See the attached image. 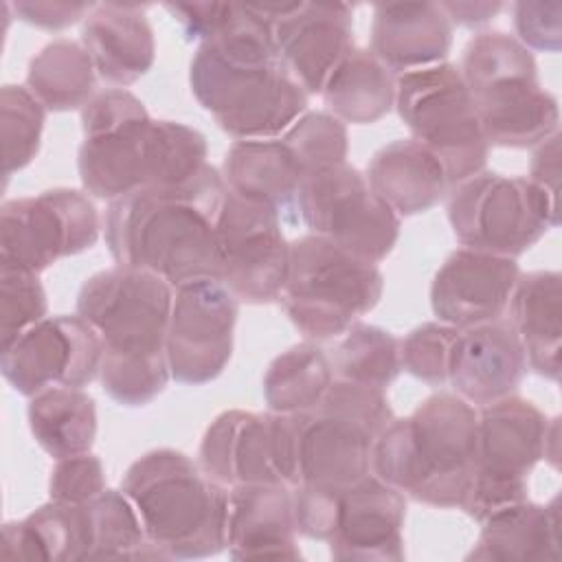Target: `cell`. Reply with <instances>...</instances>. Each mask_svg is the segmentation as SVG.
I'll return each instance as SVG.
<instances>
[{"instance_id": "1", "label": "cell", "mask_w": 562, "mask_h": 562, "mask_svg": "<svg viewBox=\"0 0 562 562\" xmlns=\"http://www.w3.org/2000/svg\"><path fill=\"white\" fill-rule=\"evenodd\" d=\"M189 83L198 103L237 140L279 138L307 110V92L279 57L272 22L237 4L228 22L200 42Z\"/></svg>"}, {"instance_id": "2", "label": "cell", "mask_w": 562, "mask_h": 562, "mask_svg": "<svg viewBox=\"0 0 562 562\" xmlns=\"http://www.w3.org/2000/svg\"><path fill=\"white\" fill-rule=\"evenodd\" d=\"M224 198L222 173L206 165L187 182L145 187L112 200L103 222L112 259L154 272L171 288L215 279Z\"/></svg>"}, {"instance_id": "3", "label": "cell", "mask_w": 562, "mask_h": 562, "mask_svg": "<svg viewBox=\"0 0 562 562\" xmlns=\"http://www.w3.org/2000/svg\"><path fill=\"white\" fill-rule=\"evenodd\" d=\"M77 154L81 184L101 200L136 189L180 184L206 162V138L178 121H156L125 88H105L81 108Z\"/></svg>"}, {"instance_id": "4", "label": "cell", "mask_w": 562, "mask_h": 562, "mask_svg": "<svg viewBox=\"0 0 562 562\" xmlns=\"http://www.w3.org/2000/svg\"><path fill=\"white\" fill-rule=\"evenodd\" d=\"M173 288L154 272L114 266L83 281L77 314L103 345L101 389L123 406H145L167 386L171 373L165 338Z\"/></svg>"}, {"instance_id": "5", "label": "cell", "mask_w": 562, "mask_h": 562, "mask_svg": "<svg viewBox=\"0 0 562 562\" xmlns=\"http://www.w3.org/2000/svg\"><path fill=\"white\" fill-rule=\"evenodd\" d=\"M386 391L336 380L305 411H270L274 461L285 485L347 490L371 474V454L393 422Z\"/></svg>"}, {"instance_id": "6", "label": "cell", "mask_w": 562, "mask_h": 562, "mask_svg": "<svg viewBox=\"0 0 562 562\" xmlns=\"http://www.w3.org/2000/svg\"><path fill=\"white\" fill-rule=\"evenodd\" d=\"M476 446L479 411L457 393L439 391L408 417H393L373 446L371 472L415 503L461 509Z\"/></svg>"}, {"instance_id": "7", "label": "cell", "mask_w": 562, "mask_h": 562, "mask_svg": "<svg viewBox=\"0 0 562 562\" xmlns=\"http://www.w3.org/2000/svg\"><path fill=\"white\" fill-rule=\"evenodd\" d=\"M121 492L165 560L209 558L226 549L228 487L184 452H145L123 474Z\"/></svg>"}, {"instance_id": "8", "label": "cell", "mask_w": 562, "mask_h": 562, "mask_svg": "<svg viewBox=\"0 0 562 562\" xmlns=\"http://www.w3.org/2000/svg\"><path fill=\"white\" fill-rule=\"evenodd\" d=\"M459 70L487 145L525 149L558 132V99L540 86L533 53L514 35L503 31L474 35Z\"/></svg>"}, {"instance_id": "9", "label": "cell", "mask_w": 562, "mask_h": 562, "mask_svg": "<svg viewBox=\"0 0 562 562\" xmlns=\"http://www.w3.org/2000/svg\"><path fill=\"white\" fill-rule=\"evenodd\" d=\"M382 290L378 263L312 233L290 241L279 301L303 336L327 340L345 334L380 303Z\"/></svg>"}, {"instance_id": "10", "label": "cell", "mask_w": 562, "mask_h": 562, "mask_svg": "<svg viewBox=\"0 0 562 562\" xmlns=\"http://www.w3.org/2000/svg\"><path fill=\"white\" fill-rule=\"evenodd\" d=\"M446 211L463 248L512 259L560 224V204L529 178L496 171H481L454 184Z\"/></svg>"}, {"instance_id": "11", "label": "cell", "mask_w": 562, "mask_h": 562, "mask_svg": "<svg viewBox=\"0 0 562 562\" xmlns=\"http://www.w3.org/2000/svg\"><path fill=\"white\" fill-rule=\"evenodd\" d=\"M395 108L413 138L446 167L450 187L481 173L490 145L472 94L454 64H437L395 77Z\"/></svg>"}, {"instance_id": "12", "label": "cell", "mask_w": 562, "mask_h": 562, "mask_svg": "<svg viewBox=\"0 0 562 562\" xmlns=\"http://www.w3.org/2000/svg\"><path fill=\"white\" fill-rule=\"evenodd\" d=\"M547 426L544 413L514 393L481 406L476 468L461 505L470 518L483 522L529 498V474L544 457Z\"/></svg>"}, {"instance_id": "13", "label": "cell", "mask_w": 562, "mask_h": 562, "mask_svg": "<svg viewBox=\"0 0 562 562\" xmlns=\"http://www.w3.org/2000/svg\"><path fill=\"white\" fill-rule=\"evenodd\" d=\"M99 213L77 189H48L40 195L4 200L0 206V270L40 274L64 257L92 248Z\"/></svg>"}, {"instance_id": "14", "label": "cell", "mask_w": 562, "mask_h": 562, "mask_svg": "<svg viewBox=\"0 0 562 562\" xmlns=\"http://www.w3.org/2000/svg\"><path fill=\"white\" fill-rule=\"evenodd\" d=\"M296 213L312 235L373 263L386 259L400 237V215L349 162L307 176Z\"/></svg>"}, {"instance_id": "15", "label": "cell", "mask_w": 562, "mask_h": 562, "mask_svg": "<svg viewBox=\"0 0 562 562\" xmlns=\"http://www.w3.org/2000/svg\"><path fill=\"white\" fill-rule=\"evenodd\" d=\"M288 261L290 244L281 228V215L226 189L217 217L215 281L226 285L237 301L272 303L281 296Z\"/></svg>"}, {"instance_id": "16", "label": "cell", "mask_w": 562, "mask_h": 562, "mask_svg": "<svg viewBox=\"0 0 562 562\" xmlns=\"http://www.w3.org/2000/svg\"><path fill=\"white\" fill-rule=\"evenodd\" d=\"M237 299L215 279H195L173 292L165 353L171 380L200 386L215 380L233 353Z\"/></svg>"}, {"instance_id": "17", "label": "cell", "mask_w": 562, "mask_h": 562, "mask_svg": "<svg viewBox=\"0 0 562 562\" xmlns=\"http://www.w3.org/2000/svg\"><path fill=\"white\" fill-rule=\"evenodd\" d=\"M99 334L79 314L44 318L2 347L0 369L20 395L33 397L50 386H88L101 369Z\"/></svg>"}, {"instance_id": "18", "label": "cell", "mask_w": 562, "mask_h": 562, "mask_svg": "<svg viewBox=\"0 0 562 562\" xmlns=\"http://www.w3.org/2000/svg\"><path fill=\"white\" fill-rule=\"evenodd\" d=\"M281 61L307 94H321L334 68L356 48L353 11L345 2H261Z\"/></svg>"}, {"instance_id": "19", "label": "cell", "mask_w": 562, "mask_h": 562, "mask_svg": "<svg viewBox=\"0 0 562 562\" xmlns=\"http://www.w3.org/2000/svg\"><path fill=\"white\" fill-rule=\"evenodd\" d=\"M520 268L512 257L459 248L430 283V307L437 321L457 329L490 323L509 305Z\"/></svg>"}, {"instance_id": "20", "label": "cell", "mask_w": 562, "mask_h": 562, "mask_svg": "<svg viewBox=\"0 0 562 562\" xmlns=\"http://www.w3.org/2000/svg\"><path fill=\"white\" fill-rule=\"evenodd\" d=\"M406 496L373 472L340 492L329 553L340 562H402Z\"/></svg>"}, {"instance_id": "21", "label": "cell", "mask_w": 562, "mask_h": 562, "mask_svg": "<svg viewBox=\"0 0 562 562\" xmlns=\"http://www.w3.org/2000/svg\"><path fill=\"white\" fill-rule=\"evenodd\" d=\"M527 371L525 349L509 321L496 318L459 329L448 362V382L472 406L512 395Z\"/></svg>"}, {"instance_id": "22", "label": "cell", "mask_w": 562, "mask_h": 562, "mask_svg": "<svg viewBox=\"0 0 562 562\" xmlns=\"http://www.w3.org/2000/svg\"><path fill=\"white\" fill-rule=\"evenodd\" d=\"M296 533L290 485L228 487L226 549L233 560H299Z\"/></svg>"}, {"instance_id": "23", "label": "cell", "mask_w": 562, "mask_h": 562, "mask_svg": "<svg viewBox=\"0 0 562 562\" xmlns=\"http://www.w3.org/2000/svg\"><path fill=\"white\" fill-rule=\"evenodd\" d=\"M198 463L224 487L252 483H283L274 461L270 413L224 411L206 428Z\"/></svg>"}, {"instance_id": "24", "label": "cell", "mask_w": 562, "mask_h": 562, "mask_svg": "<svg viewBox=\"0 0 562 562\" xmlns=\"http://www.w3.org/2000/svg\"><path fill=\"white\" fill-rule=\"evenodd\" d=\"M452 46V22L439 2H380L373 7L371 53L391 72L443 64Z\"/></svg>"}, {"instance_id": "25", "label": "cell", "mask_w": 562, "mask_h": 562, "mask_svg": "<svg viewBox=\"0 0 562 562\" xmlns=\"http://www.w3.org/2000/svg\"><path fill=\"white\" fill-rule=\"evenodd\" d=\"M81 44L97 77L125 88L149 72L156 57L154 31L140 4L101 2L83 20Z\"/></svg>"}, {"instance_id": "26", "label": "cell", "mask_w": 562, "mask_h": 562, "mask_svg": "<svg viewBox=\"0 0 562 562\" xmlns=\"http://www.w3.org/2000/svg\"><path fill=\"white\" fill-rule=\"evenodd\" d=\"M222 178L231 193L270 206L281 215L296 211V198L307 176L279 136L233 143L224 156Z\"/></svg>"}, {"instance_id": "27", "label": "cell", "mask_w": 562, "mask_h": 562, "mask_svg": "<svg viewBox=\"0 0 562 562\" xmlns=\"http://www.w3.org/2000/svg\"><path fill=\"white\" fill-rule=\"evenodd\" d=\"M364 178L400 217L430 211L450 187L443 162L415 138H400L378 149Z\"/></svg>"}, {"instance_id": "28", "label": "cell", "mask_w": 562, "mask_h": 562, "mask_svg": "<svg viewBox=\"0 0 562 562\" xmlns=\"http://www.w3.org/2000/svg\"><path fill=\"white\" fill-rule=\"evenodd\" d=\"M465 560L560 562L558 496L547 505L527 498L487 516Z\"/></svg>"}, {"instance_id": "29", "label": "cell", "mask_w": 562, "mask_h": 562, "mask_svg": "<svg viewBox=\"0 0 562 562\" xmlns=\"http://www.w3.org/2000/svg\"><path fill=\"white\" fill-rule=\"evenodd\" d=\"M512 327L525 349L527 367L540 378L560 380L562 349V277L555 270L520 274L512 299Z\"/></svg>"}, {"instance_id": "30", "label": "cell", "mask_w": 562, "mask_h": 562, "mask_svg": "<svg viewBox=\"0 0 562 562\" xmlns=\"http://www.w3.org/2000/svg\"><path fill=\"white\" fill-rule=\"evenodd\" d=\"M2 558L81 562L90 553L88 503L48 501L22 520L2 527Z\"/></svg>"}, {"instance_id": "31", "label": "cell", "mask_w": 562, "mask_h": 562, "mask_svg": "<svg viewBox=\"0 0 562 562\" xmlns=\"http://www.w3.org/2000/svg\"><path fill=\"white\" fill-rule=\"evenodd\" d=\"M321 94L327 112L340 123L369 125L395 108V77L371 48H353L334 68Z\"/></svg>"}, {"instance_id": "32", "label": "cell", "mask_w": 562, "mask_h": 562, "mask_svg": "<svg viewBox=\"0 0 562 562\" xmlns=\"http://www.w3.org/2000/svg\"><path fill=\"white\" fill-rule=\"evenodd\" d=\"M37 446L57 459L90 452L97 437L94 400L81 389L50 386L35 393L26 408Z\"/></svg>"}, {"instance_id": "33", "label": "cell", "mask_w": 562, "mask_h": 562, "mask_svg": "<svg viewBox=\"0 0 562 562\" xmlns=\"http://www.w3.org/2000/svg\"><path fill=\"white\" fill-rule=\"evenodd\" d=\"M97 70L81 42L59 37L46 44L26 70V88L53 112L83 108L94 97Z\"/></svg>"}, {"instance_id": "34", "label": "cell", "mask_w": 562, "mask_h": 562, "mask_svg": "<svg viewBox=\"0 0 562 562\" xmlns=\"http://www.w3.org/2000/svg\"><path fill=\"white\" fill-rule=\"evenodd\" d=\"M334 382L329 356L316 342H299L279 353L263 375V400L272 413L292 415L314 408Z\"/></svg>"}, {"instance_id": "35", "label": "cell", "mask_w": 562, "mask_h": 562, "mask_svg": "<svg viewBox=\"0 0 562 562\" xmlns=\"http://www.w3.org/2000/svg\"><path fill=\"white\" fill-rule=\"evenodd\" d=\"M90 553L88 560H165L147 538L143 522L119 490H105L88 503Z\"/></svg>"}, {"instance_id": "36", "label": "cell", "mask_w": 562, "mask_h": 562, "mask_svg": "<svg viewBox=\"0 0 562 562\" xmlns=\"http://www.w3.org/2000/svg\"><path fill=\"white\" fill-rule=\"evenodd\" d=\"M329 360L336 380L380 391H386L402 371L400 340L391 331L367 323H353Z\"/></svg>"}, {"instance_id": "37", "label": "cell", "mask_w": 562, "mask_h": 562, "mask_svg": "<svg viewBox=\"0 0 562 562\" xmlns=\"http://www.w3.org/2000/svg\"><path fill=\"white\" fill-rule=\"evenodd\" d=\"M46 108L26 86L7 83L0 90V134L4 178L24 169L40 151Z\"/></svg>"}, {"instance_id": "38", "label": "cell", "mask_w": 562, "mask_h": 562, "mask_svg": "<svg viewBox=\"0 0 562 562\" xmlns=\"http://www.w3.org/2000/svg\"><path fill=\"white\" fill-rule=\"evenodd\" d=\"M281 138L294 151L305 176L347 162V127L329 112H305Z\"/></svg>"}, {"instance_id": "39", "label": "cell", "mask_w": 562, "mask_h": 562, "mask_svg": "<svg viewBox=\"0 0 562 562\" xmlns=\"http://www.w3.org/2000/svg\"><path fill=\"white\" fill-rule=\"evenodd\" d=\"M457 334V327L441 321H428L417 325L408 331L404 340H400L402 369L430 386L446 384L450 349Z\"/></svg>"}, {"instance_id": "40", "label": "cell", "mask_w": 562, "mask_h": 562, "mask_svg": "<svg viewBox=\"0 0 562 562\" xmlns=\"http://www.w3.org/2000/svg\"><path fill=\"white\" fill-rule=\"evenodd\" d=\"M46 292L37 274L0 270V342L11 345L29 327L46 318Z\"/></svg>"}, {"instance_id": "41", "label": "cell", "mask_w": 562, "mask_h": 562, "mask_svg": "<svg viewBox=\"0 0 562 562\" xmlns=\"http://www.w3.org/2000/svg\"><path fill=\"white\" fill-rule=\"evenodd\" d=\"M105 490L103 463L90 452L57 459L50 470L48 496L55 503L83 505Z\"/></svg>"}, {"instance_id": "42", "label": "cell", "mask_w": 562, "mask_h": 562, "mask_svg": "<svg viewBox=\"0 0 562 562\" xmlns=\"http://www.w3.org/2000/svg\"><path fill=\"white\" fill-rule=\"evenodd\" d=\"M516 40L529 50L558 53L562 46V2L520 0L514 4Z\"/></svg>"}, {"instance_id": "43", "label": "cell", "mask_w": 562, "mask_h": 562, "mask_svg": "<svg viewBox=\"0 0 562 562\" xmlns=\"http://www.w3.org/2000/svg\"><path fill=\"white\" fill-rule=\"evenodd\" d=\"M165 9L180 24L189 42H204L228 22L235 2H169Z\"/></svg>"}, {"instance_id": "44", "label": "cell", "mask_w": 562, "mask_h": 562, "mask_svg": "<svg viewBox=\"0 0 562 562\" xmlns=\"http://www.w3.org/2000/svg\"><path fill=\"white\" fill-rule=\"evenodd\" d=\"M92 2H15L13 11L20 20L26 24H33L37 29L46 31H61L79 20H86V15L92 11Z\"/></svg>"}, {"instance_id": "45", "label": "cell", "mask_w": 562, "mask_h": 562, "mask_svg": "<svg viewBox=\"0 0 562 562\" xmlns=\"http://www.w3.org/2000/svg\"><path fill=\"white\" fill-rule=\"evenodd\" d=\"M529 180L560 204V132L536 145Z\"/></svg>"}, {"instance_id": "46", "label": "cell", "mask_w": 562, "mask_h": 562, "mask_svg": "<svg viewBox=\"0 0 562 562\" xmlns=\"http://www.w3.org/2000/svg\"><path fill=\"white\" fill-rule=\"evenodd\" d=\"M439 7L443 9V13L452 24L481 26L501 13L503 2H472V0L459 2L457 0V2H439Z\"/></svg>"}, {"instance_id": "47", "label": "cell", "mask_w": 562, "mask_h": 562, "mask_svg": "<svg viewBox=\"0 0 562 562\" xmlns=\"http://www.w3.org/2000/svg\"><path fill=\"white\" fill-rule=\"evenodd\" d=\"M560 419H551L549 426H547V435H544V457L542 459H549L553 468H558V435H560Z\"/></svg>"}]
</instances>
